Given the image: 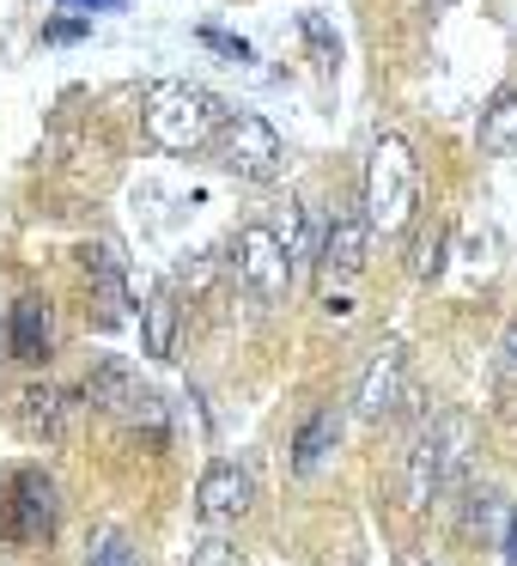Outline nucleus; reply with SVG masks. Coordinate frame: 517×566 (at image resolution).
I'll use <instances>...</instances> for the list:
<instances>
[{"label": "nucleus", "mask_w": 517, "mask_h": 566, "mask_svg": "<svg viewBox=\"0 0 517 566\" xmlns=\"http://www.w3.org/2000/svg\"><path fill=\"white\" fill-rule=\"evenodd\" d=\"M232 123L220 98L208 86H189V80H165L147 92V135L165 153H201L208 140H220V128Z\"/></svg>", "instance_id": "nucleus-1"}, {"label": "nucleus", "mask_w": 517, "mask_h": 566, "mask_svg": "<svg viewBox=\"0 0 517 566\" xmlns=\"http://www.w3.org/2000/svg\"><path fill=\"white\" fill-rule=\"evenodd\" d=\"M414 208H420L414 153H408L402 135H378L371 140V159H366V201H359V213H366L371 232H402L414 220Z\"/></svg>", "instance_id": "nucleus-2"}, {"label": "nucleus", "mask_w": 517, "mask_h": 566, "mask_svg": "<svg viewBox=\"0 0 517 566\" xmlns=\"http://www.w3.org/2000/svg\"><path fill=\"white\" fill-rule=\"evenodd\" d=\"M463 451H468V420L463 415H439L414 432V444H408V505H414V512H426V505L451 488V475L463 469Z\"/></svg>", "instance_id": "nucleus-3"}, {"label": "nucleus", "mask_w": 517, "mask_h": 566, "mask_svg": "<svg viewBox=\"0 0 517 566\" xmlns=\"http://www.w3.org/2000/svg\"><path fill=\"white\" fill-rule=\"evenodd\" d=\"M281 135H274V123H262V116H232V123L220 128V165L232 177H244V184H268L274 171H281Z\"/></svg>", "instance_id": "nucleus-4"}, {"label": "nucleus", "mask_w": 517, "mask_h": 566, "mask_svg": "<svg viewBox=\"0 0 517 566\" xmlns=\"http://www.w3.org/2000/svg\"><path fill=\"white\" fill-rule=\"evenodd\" d=\"M232 262H238V281L250 286L256 298H286V286H293V262H286V244L268 232V226H244L232 244Z\"/></svg>", "instance_id": "nucleus-5"}, {"label": "nucleus", "mask_w": 517, "mask_h": 566, "mask_svg": "<svg viewBox=\"0 0 517 566\" xmlns=\"http://www.w3.org/2000/svg\"><path fill=\"white\" fill-rule=\"evenodd\" d=\"M366 250H371V226L359 208H335L329 220H323V238H317V262L323 274H335V281H347V274L366 269Z\"/></svg>", "instance_id": "nucleus-6"}, {"label": "nucleus", "mask_w": 517, "mask_h": 566, "mask_svg": "<svg viewBox=\"0 0 517 566\" xmlns=\"http://www.w3.org/2000/svg\"><path fill=\"white\" fill-rule=\"evenodd\" d=\"M402 384H408V347H402V342H383L378 354H371L366 378H359V396H354L359 420L395 415V402H402Z\"/></svg>", "instance_id": "nucleus-7"}, {"label": "nucleus", "mask_w": 517, "mask_h": 566, "mask_svg": "<svg viewBox=\"0 0 517 566\" xmlns=\"http://www.w3.org/2000/svg\"><path fill=\"white\" fill-rule=\"evenodd\" d=\"M86 402L104 408V415H135V420H152V427H159V396L140 390L135 371H128L123 359H104V366L92 371V378H86Z\"/></svg>", "instance_id": "nucleus-8"}, {"label": "nucleus", "mask_w": 517, "mask_h": 566, "mask_svg": "<svg viewBox=\"0 0 517 566\" xmlns=\"http://www.w3.org/2000/svg\"><path fill=\"white\" fill-rule=\"evenodd\" d=\"M50 524H55V488H50V475L19 469V475H13V505L0 512V530H7V536H19V542H31V536H50Z\"/></svg>", "instance_id": "nucleus-9"}, {"label": "nucleus", "mask_w": 517, "mask_h": 566, "mask_svg": "<svg viewBox=\"0 0 517 566\" xmlns=\"http://www.w3.org/2000/svg\"><path fill=\"white\" fill-rule=\"evenodd\" d=\"M196 512L201 524H238L250 512V475L238 463H208L196 481Z\"/></svg>", "instance_id": "nucleus-10"}, {"label": "nucleus", "mask_w": 517, "mask_h": 566, "mask_svg": "<svg viewBox=\"0 0 517 566\" xmlns=\"http://www.w3.org/2000/svg\"><path fill=\"white\" fill-rule=\"evenodd\" d=\"M7 347H13V359H25V366L50 359V305H43V298H19L13 305V317H7Z\"/></svg>", "instance_id": "nucleus-11"}, {"label": "nucleus", "mask_w": 517, "mask_h": 566, "mask_svg": "<svg viewBox=\"0 0 517 566\" xmlns=\"http://www.w3.org/2000/svg\"><path fill=\"white\" fill-rule=\"evenodd\" d=\"M335 439H341V415H335V408H317V415L298 427V439H293V469L298 475H317L323 457L335 451Z\"/></svg>", "instance_id": "nucleus-12"}, {"label": "nucleus", "mask_w": 517, "mask_h": 566, "mask_svg": "<svg viewBox=\"0 0 517 566\" xmlns=\"http://www.w3.org/2000/svg\"><path fill=\"white\" fill-rule=\"evenodd\" d=\"M140 329H147V354L152 359H171L177 354V298L152 293L147 305H140Z\"/></svg>", "instance_id": "nucleus-13"}, {"label": "nucleus", "mask_w": 517, "mask_h": 566, "mask_svg": "<svg viewBox=\"0 0 517 566\" xmlns=\"http://www.w3.org/2000/svg\"><path fill=\"white\" fill-rule=\"evenodd\" d=\"M481 147L499 153V159L517 153V92H499V98L487 104V116H481Z\"/></svg>", "instance_id": "nucleus-14"}, {"label": "nucleus", "mask_w": 517, "mask_h": 566, "mask_svg": "<svg viewBox=\"0 0 517 566\" xmlns=\"http://www.w3.org/2000/svg\"><path fill=\"white\" fill-rule=\"evenodd\" d=\"M25 432L31 439H55V432H62V390L31 384L25 390Z\"/></svg>", "instance_id": "nucleus-15"}, {"label": "nucleus", "mask_w": 517, "mask_h": 566, "mask_svg": "<svg viewBox=\"0 0 517 566\" xmlns=\"http://www.w3.org/2000/svg\"><path fill=\"white\" fill-rule=\"evenodd\" d=\"M286 262H293V274H305L317 262V220H310V208H293V220H286Z\"/></svg>", "instance_id": "nucleus-16"}, {"label": "nucleus", "mask_w": 517, "mask_h": 566, "mask_svg": "<svg viewBox=\"0 0 517 566\" xmlns=\"http://www.w3.org/2000/svg\"><path fill=\"white\" fill-rule=\"evenodd\" d=\"M86 566H140V548L123 536V530H98V536H92Z\"/></svg>", "instance_id": "nucleus-17"}, {"label": "nucleus", "mask_w": 517, "mask_h": 566, "mask_svg": "<svg viewBox=\"0 0 517 566\" xmlns=\"http://www.w3.org/2000/svg\"><path fill=\"white\" fill-rule=\"evenodd\" d=\"M444 244H451V226L439 220V226H432V232L414 244V274H420V281H439V269H444Z\"/></svg>", "instance_id": "nucleus-18"}, {"label": "nucleus", "mask_w": 517, "mask_h": 566, "mask_svg": "<svg viewBox=\"0 0 517 566\" xmlns=\"http://www.w3.org/2000/svg\"><path fill=\"white\" fill-rule=\"evenodd\" d=\"M189 566H238V548H232V542H220V536H208V542H196Z\"/></svg>", "instance_id": "nucleus-19"}, {"label": "nucleus", "mask_w": 517, "mask_h": 566, "mask_svg": "<svg viewBox=\"0 0 517 566\" xmlns=\"http://www.w3.org/2000/svg\"><path fill=\"white\" fill-rule=\"evenodd\" d=\"M201 43H208V50H220V55H232V62H250V43H244V38H225V31H201Z\"/></svg>", "instance_id": "nucleus-20"}, {"label": "nucleus", "mask_w": 517, "mask_h": 566, "mask_svg": "<svg viewBox=\"0 0 517 566\" xmlns=\"http://www.w3.org/2000/svg\"><path fill=\"white\" fill-rule=\"evenodd\" d=\"M305 38H310V43H317V55H323V62H335V43H329V25H323V19H317V13H310V19H305Z\"/></svg>", "instance_id": "nucleus-21"}, {"label": "nucleus", "mask_w": 517, "mask_h": 566, "mask_svg": "<svg viewBox=\"0 0 517 566\" xmlns=\"http://www.w3.org/2000/svg\"><path fill=\"white\" fill-rule=\"evenodd\" d=\"M43 38H50V43H74V38H86V19H55Z\"/></svg>", "instance_id": "nucleus-22"}, {"label": "nucleus", "mask_w": 517, "mask_h": 566, "mask_svg": "<svg viewBox=\"0 0 517 566\" xmlns=\"http://www.w3.org/2000/svg\"><path fill=\"white\" fill-rule=\"evenodd\" d=\"M62 7H74V13H116L123 0H62Z\"/></svg>", "instance_id": "nucleus-23"}, {"label": "nucleus", "mask_w": 517, "mask_h": 566, "mask_svg": "<svg viewBox=\"0 0 517 566\" xmlns=\"http://www.w3.org/2000/svg\"><path fill=\"white\" fill-rule=\"evenodd\" d=\"M505 378H517V323L505 329Z\"/></svg>", "instance_id": "nucleus-24"}, {"label": "nucleus", "mask_w": 517, "mask_h": 566, "mask_svg": "<svg viewBox=\"0 0 517 566\" xmlns=\"http://www.w3.org/2000/svg\"><path fill=\"white\" fill-rule=\"evenodd\" d=\"M432 7H444V0H432Z\"/></svg>", "instance_id": "nucleus-25"}]
</instances>
